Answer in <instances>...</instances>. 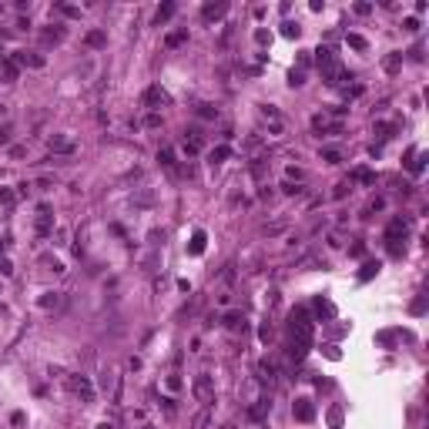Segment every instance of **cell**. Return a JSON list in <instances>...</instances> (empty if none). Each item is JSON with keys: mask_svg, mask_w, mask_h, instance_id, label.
<instances>
[{"mask_svg": "<svg viewBox=\"0 0 429 429\" xmlns=\"http://www.w3.org/2000/svg\"><path fill=\"white\" fill-rule=\"evenodd\" d=\"M37 188H40V192H47V188H54V181H50V178H40V181H37Z\"/></svg>", "mask_w": 429, "mask_h": 429, "instance_id": "7dc6e473", "label": "cell"}, {"mask_svg": "<svg viewBox=\"0 0 429 429\" xmlns=\"http://www.w3.org/2000/svg\"><path fill=\"white\" fill-rule=\"evenodd\" d=\"M312 54H316V64H318V70H322V68H328V64H336V60H339L332 47H318V50H312Z\"/></svg>", "mask_w": 429, "mask_h": 429, "instance_id": "4fadbf2b", "label": "cell"}, {"mask_svg": "<svg viewBox=\"0 0 429 429\" xmlns=\"http://www.w3.org/2000/svg\"><path fill=\"white\" fill-rule=\"evenodd\" d=\"M198 118H204V121H214V118H218V108H212V104H202V108H198Z\"/></svg>", "mask_w": 429, "mask_h": 429, "instance_id": "f546056e", "label": "cell"}, {"mask_svg": "<svg viewBox=\"0 0 429 429\" xmlns=\"http://www.w3.org/2000/svg\"><path fill=\"white\" fill-rule=\"evenodd\" d=\"M356 14H362V17H366V14H372V4H356Z\"/></svg>", "mask_w": 429, "mask_h": 429, "instance_id": "f6af8a7d", "label": "cell"}, {"mask_svg": "<svg viewBox=\"0 0 429 429\" xmlns=\"http://www.w3.org/2000/svg\"><path fill=\"white\" fill-rule=\"evenodd\" d=\"M222 322H225L228 328H245V316H242V312H228Z\"/></svg>", "mask_w": 429, "mask_h": 429, "instance_id": "44dd1931", "label": "cell"}, {"mask_svg": "<svg viewBox=\"0 0 429 429\" xmlns=\"http://www.w3.org/2000/svg\"><path fill=\"white\" fill-rule=\"evenodd\" d=\"M316 312H318V316H336V308H332L326 298H318V302H316Z\"/></svg>", "mask_w": 429, "mask_h": 429, "instance_id": "836d02e7", "label": "cell"}, {"mask_svg": "<svg viewBox=\"0 0 429 429\" xmlns=\"http://www.w3.org/2000/svg\"><path fill=\"white\" fill-rule=\"evenodd\" d=\"M50 225H54V214H50V208H47V204H40V218H37V235H47V232H50Z\"/></svg>", "mask_w": 429, "mask_h": 429, "instance_id": "9a60e30c", "label": "cell"}, {"mask_svg": "<svg viewBox=\"0 0 429 429\" xmlns=\"http://www.w3.org/2000/svg\"><path fill=\"white\" fill-rule=\"evenodd\" d=\"M60 14H64V17H80L78 7H68V4H60Z\"/></svg>", "mask_w": 429, "mask_h": 429, "instance_id": "b9f144b4", "label": "cell"}, {"mask_svg": "<svg viewBox=\"0 0 429 429\" xmlns=\"http://www.w3.org/2000/svg\"><path fill=\"white\" fill-rule=\"evenodd\" d=\"M282 34H285V37H298V34H302V27H298V24H292V20H285V24H282Z\"/></svg>", "mask_w": 429, "mask_h": 429, "instance_id": "1f68e13d", "label": "cell"}, {"mask_svg": "<svg viewBox=\"0 0 429 429\" xmlns=\"http://www.w3.org/2000/svg\"><path fill=\"white\" fill-rule=\"evenodd\" d=\"M101 386H104V389H114V386H118V382H114V369H104V372H101Z\"/></svg>", "mask_w": 429, "mask_h": 429, "instance_id": "e575fe53", "label": "cell"}, {"mask_svg": "<svg viewBox=\"0 0 429 429\" xmlns=\"http://www.w3.org/2000/svg\"><path fill=\"white\" fill-rule=\"evenodd\" d=\"M379 268H382L379 262H366V265H362V272H359V282H369L372 275H379Z\"/></svg>", "mask_w": 429, "mask_h": 429, "instance_id": "d6986e66", "label": "cell"}, {"mask_svg": "<svg viewBox=\"0 0 429 429\" xmlns=\"http://www.w3.org/2000/svg\"><path fill=\"white\" fill-rule=\"evenodd\" d=\"M44 40H47V44H60V40H64V27H57V24H54L50 30H44Z\"/></svg>", "mask_w": 429, "mask_h": 429, "instance_id": "d4e9b609", "label": "cell"}, {"mask_svg": "<svg viewBox=\"0 0 429 429\" xmlns=\"http://www.w3.org/2000/svg\"><path fill=\"white\" fill-rule=\"evenodd\" d=\"M0 248H4V245H0Z\"/></svg>", "mask_w": 429, "mask_h": 429, "instance_id": "f5cc1de1", "label": "cell"}, {"mask_svg": "<svg viewBox=\"0 0 429 429\" xmlns=\"http://www.w3.org/2000/svg\"><path fill=\"white\" fill-rule=\"evenodd\" d=\"M228 154H232V148H228V144H218V148H212V154H208V158H212V164H222Z\"/></svg>", "mask_w": 429, "mask_h": 429, "instance_id": "ffe728a7", "label": "cell"}, {"mask_svg": "<svg viewBox=\"0 0 429 429\" xmlns=\"http://www.w3.org/2000/svg\"><path fill=\"white\" fill-rule=\"evenodd\" d=\"M268 409H272V402H268V399H258V402H255V406L248 409V416H252V419H262L265 412H268Z\"/></svg>", "mask_w": 429, "mask_h": 429, "instance_id": "7402d4cb", "label": "cell"}, {"mask_svg": "<svg viewBox=\"0 0 429 429\" xmlns=\"http://www.w3.org/2000/svg\"><path fill=\"white\" fill-rule=\"evenodd\" d=\"M349 178L356 181V184H376V174H372L369 168H356V171L349 174Z\"/></svg>", "mask_w": 429, "mask_h": 429, "instance_id": "e0dca14e", "label": "cell"}, {"mask_svg": "<svg viewBox=\"0 0 429 429\" xmlns=\"http://www.w3.org/2000/svg\"><path fill=\"white\" fill-rule=\"evenodd\" d=\"M362 94V84H352V88H346V101H356Z\"/></svg>", "mask_w": 429, "mask_h": 429, "instance_id": "f35d334b", "label": "cell"}, {"mask_svg": "<svg viewBox=\"0 0 429 429\" xmlns=\"http://www.w3.org/2000/svg\"><path fill=\"white\" fill-rule=\"evenodd\" d=\"M158 161H161V168H168L171 174H178V161H174V151H171V148H161Z\"/></svg>", "mask_w": 429, "mask_h": 429, "instance_id": "2e32d148", "label": "cell"}, {"mask_svg": "<svg viewBox=\"0 0 429 429\" xmlns=\"http://www.w3.org/2000/svg\"><path fill=\"white\" fill-rule=\"evenodd\" d=\"M0 144H10V128H0Z\"/></svg>", "mask_w": 429, "mask_h": 429, "instance_id": "bcb514c9", "label": "cell"}, {"mask_svg": "<svg viewBox=\"0 0 429 429\" xmlns=\"http://www.w3.org/2000/svg\"><path fill=\"white\" fill-rule=\"evenodd\" d=\"M184 40H188V30H174V34L164 37V47H181Z\"/></svg>", "mask_w": 429, "mask_h": 429, "instance_id": "603a6c76", "label": "cell"}, {"mask_svg": "<svg viewBox=\"0 0 429 429\" xmlns=\"http://www.w3.org/2000/svg\"><path fill=\"white\" fill-rule=\"evenodd\" d=\"M225 10H228L225 0H218V4H204V7H202V17H204V20H218V17H225Z\"/></svg>", "mask_w": 429, "mask_h": 429, "instance_id": "7c38bea8", "label": "cell"}, {"mask_svg": "<svg viewBox=\"0 0 429 429\" xmlns=\"http://www.w3.org/2000/svg\"><path fill=\"white\" fill-rule=\"evenodd\" d=\"M14 202H17V194H14L10 188H0V204H7V208H10Z\"/></svg>", "mask_w": 429, "mask_h": 429, "instance_id": "d590c367", "label": "cell"}, {"mask_svg": "<svg viewBox=\"0 0 429 429\" xmlns=\"http://www.w3.org/2000/svg\"><path fill=\"white\" fill-rule=\"evenodd\" d=\"M84 44H88L90 50H101V47L108 44V34H104V30H88V34H84Z\"/></svg>", "mask_w": 429, "mask_h": 429, "instance_id": "5bb4252c", "label": "cell"}, {"mask_svg": "<svg viewBox=\"0 0 429 429\" xmlns=\"http://www.w3.org/2000/svg\"><path fill=\"white\" fill-rule=\"evenodd\" d=\"M322 80H326L328 88H339V84H346V80H349V74H346V68H342L339 60H336V64L322 68Z\"/></svg>", "mask_w": 429, "mask_h": 429, "instance_id": "5b68a950", "label": "cell"}, {"mask_svg": "<svg viewBox=\"0 0 429 429\" xmlns=\"http://www.w3.org/2000/svg\"><path fill=\"white\" fill-rule=\"evenodd\" d=\"M24 154H27V148H24V144H14L10 148V158H24Z\"/></svg>", "mask_w": 429, "mask_h": 429, "instance_id": "ee69618b", "label": "cell"}, {"mask_svg": "<svg viewBox=\"0 0 429 429\" xmlns=\"http://www.w3.org/2000/svg\"><path fill=\"white\" fill-rule=\"evenodd\" d=\"M308 54H312V50H298V70L312 64V57H308Z\"/></svg>", "mask_w": 429, "mask_h": 429, "instance_id": "ab89813d", "label": "cell"}, {"mask_svg": "<svg viewBox=\"0 0 429 429\" xmlns=\"http://www.w3.org/2000/svg\"><path fill=\"white\" fill-rule=\"evenodd\" d=\"M305 84V70H292L288 74V88H302Z\"/></svg>", "mask_w": 429, "mask_h": 429, "instance_id": "d6a6232c", "label": "cell"}, {"mask_svg": "<svg viewBox=\"0 0 429 429\" xmlns=\"http://www.w3.org/2000/svg\"><path fill=\"white\" fill-rule=\"evenodd\" d=\"M60 302H64V298H60V292H47L44 298H40V305H44V308H60Z\"/></svg>", "mask_w": 429, "mask_h": 429, "instance_id": "83f0119b", "label": "cell"}, {"mask_svg": "<svg viewBox=\"0 0 429 429\" xmlns=\"http://www.w3.org/2000/svg\"><path fill=\"white\" fill-rule=\"evenodd\" d=\"M318 158L326 161V164H339V161H342V151H339V148H322V151H318Z\"/></svg>", "mask_w": 429, "mask_h": 429, "instance_id": "ac0fdd59", "label": "cell"}, {"mask_svg": "<svg viewBox=\"0 0 429 429\" xmlns=\"http://www.w3.org/2000/svg\"><path fill=\"white\" fill-rule=\"evenodd\" d=\"M282 192H285V194H305V188H302V184H292V181H285Z\"/></svg>", "mask_w": 429, "mask_h": 429, "instance_id": "8d00e7d4", "label": "cell"}, {"mask_svg": "<svg viewBox=\"0 0 429 429\" xmlns=\"http://www.w3.org/2000/svg\"><path fill=\"white\" fill-rule=\"evenodd\" d=\"M171 17H174V4H161V7H158V14H154V20H158V24L171 20Z\"/></svg>", "mask_w": 429, "mask_h": 429, "instance_id": "4316f807", "label": "cell"}, {"mask_svg": "<svg viewBox=\"0 0 429 429\" xmlns=\"http://www.w3.org/2000/svg\"><path fill=\"white\" fill-rule=\"evenodd\" d=\"M402 27H406L409 34H416V30H419V20H416V17H406V24H402Z\"/></svg>", "mask_w": 429, "mask_h": 429, "instance_id": "7bdbcfd3", "label": "cell"}, {"mask_svg": "<svg viewBox=\"0 0 429 429\" xmlns=\"http://www.w3.org/2000/svg\"><path fill=\"white\" fill-rule=\"evenodd\" d=\"M50 151H54V154H74L78 144L68 141V138H60V134H54V138H50Z\"/></svg>", "mask_w": 429, "mask_h": 429, "instance_id": "8fae6325", "label": "cell"}, {"mask_svg": "<svg viewBox=\"0 0 429 429\" xmlns=\"http://www.w3.org/2000/svg\"><path fill=\"white\" fill-rule=\"evenodd\" d=\"M292 412H295V419H298V422H312V416H316V406H312L308 399H295Z\"/></svg>", "mask_w": 429, "mask_h": 429, "instance_id": "52a82bcc", "label": "cell"}, {"mask_svg": "<svg viewBox=\"0 0 429 429\" xmlns=\"http://www.w3.org/2000/svg\"><path fill=\"white\" fill-rule=\"evenodd\" d=\"M258 379H262V382H268V386H272L275 379H278V366H275L272 359H262V362H258Z\"/></svg>", "mask_w": 429, "mask_h": 429, "instance_id": "9c48e42d", "label": "cell"}, {"mask_svg": "<svg viewBox=\"0 0 429 429\" xmlns=\"http://www.w3.org/2000/svg\"><path fill=\"white\" fill-rule=\"evenodd\" d=\"M192 392L198 402H212L214 399V382H212V376L208 372H198L194 376V382H192Z\"/></svg>", "mask_w": 429, "mask_h": 429, "instance_id": "277c9868", "label": "cell"}, {"mask_svg": "<svg viewBox=\"0 0 429 429\" xmlns=\"http://www.w3.org/2000/svg\"><path fill=\"white\" fill-rule=\"evenodd\" d=\"M4 114H7V108H4V104H0V118H4Z\"/></svg>", "mask_w": 429, "mask_h": 429, "instance_id": "816d5d0a", "label": "cell"}, {"mask_svg": "<svg viewBox=\"0 0 429 429\" xmlns=\"http://www.w3.org/2000/svg\"><path fill=\"white\" fill-rule=\"evenodd\" d=\"M14 60H17L20 68H44V57L34 54V50H17V54H14Z\"/></svg>", "mask_w": 429, "mask_h": 429, "instance_id": "ba28073f", "label": "cell"}, {"mask_svg": "<svg viewBox=\"0 0 429 429\" xmlns=\"http://www.w3.org/2000/svg\"><path fill=\"white\" fill-rule=\"evenodd\" d=\"M258 336H262V339H265V342H268V339H272V326H268V322H265V326H262V332H258Z\"/></svg>", "mask_w": 429, "mask_h": 429, "instance_id": "681fc988", "label": "cell"}, {"mask_svg": "<svg viewBox=\"0 0 429 429\" xmlns=\"http://www.w3.org/2000/svg\"><path fill=\"white\" fill-rule=\"evenodd\" d=\"M346 40H349V47H352V50H366V47H369L362 34H346Z\"/></svg>", "mask_w": 429, "mask_h": 429, "instance_id": "f1b7e54d", "label": "cell"}, {"mask_svg": "<svg viewBox=\"0 0 429 429\" xmlns=\"http://www.w3.org/2000/svg\"><path fill=\"white\" fill-rule=\"evenodd\" d=\"M288 332H292V359L302 362L312 349V336H316V328H312V316H308V308H295L292 318H288Z\"/></svg>", "mask_w": 429, "mask_h": 429, "instance_id": "6da1fadb", "label": "cell"}, {"mask_svg": "<svg viewBox=\"0 0 429 429\" xmlns=\"http://www.w3.org/2000/svg\"><path fill=\"white\" fill-rule=\"evenodd\" d=\"M17 74H20V64H17L14 57H7V60H0V78L7 80V84H14V80H17Z\"/></svg>", "mask_w": 429, "mask_h": 429, "instance_id": "30bf717a", "label": "cell"}, {"mask_svg": "<svg viewBox=\"0 0 429 429\" xmlns=\"http://www.w3.org/2000/svg\"><path fill=\"white\" fill-rule=\"evenodd\" d=\"M258 114H262V121L268 124V134H285V121H282V114H278V108L275 104H262L258 108Z\"/></svg>", "mask_w": 429, "mask_h": 429, "instance_id": "3957f363", "label": "cell"}, {"mask_svg": "<svg viewBox=\"0 0 429 429\" xmlns=\"http://www.w3.org/2000/svg\"><path fill=\"white\" fill-rule=\"evenodd\" d=\"M141 101H144V108H168L171 98H168V90H161L158 84H154V88L144 90V98H141Z\"/></svg>", "mask_w": 429, "mask_h": 429, "instance_id": "8992f818", "label": "cell"}, {"mask_svg": "<svg viewBox=\"0 0 429 429\" xmlns=\"http://www.w3.org/2000/svg\"><path fill=\"white\" fill-rule=\"evenodd\" d=\"M68 389L74 396H78L80 402H94V386H90L88 376H80V372H70L68 376Z\"/></svg>", "mask_w": 429, "mask_h": 429, "instance_id": "7a4b0ae2", "label": "cell"}, {"mask_svg": "<svg viewBox=\"0 0 429 429\" xmlns=\"http://www.w3.org/2000/svg\"><path fill=\"white\" fill-rule=\"evenodd\" d=\"M181 148H184V154H188V158L202 151V144H198V141H192V138H184V141H181Z\"/></svg>", "mask_w": 429, "mask_h": 429, "instance_id": "4dcf8cb0", "label": "cell"}, {"mask_svg": "<svg viewBox=\"0 0 429 429\" xmlns=\"http://www.w3.org/2000/svg\"><path fill=\"white\" fill-rule=\"evenodd\" d=\"M255 40H258V44H268V30H255Z\"/></svg>", "mask_w": 429, "mask_h": 429, "instance_id": "c3c4849f", "label": "cell"}, {"mask_svg": "<svg viewBox=\"0 0 429 429\" xmlns=\"http://www.w3.org/2000/svg\"><path fill=\"white\" fill-rule=\"evenodd\" d=\"M392 131H396L392 124H376V134L382 138V141H386V138H392Z\"/></svg>", "mask_w": 429, "mask_h": 429, "instance_id": "74e56055", "label": "cell"}, {"mask_svg": "<svg viewBox=\"0 0 429 429\" xmlns=\"http://www.w3.org/2000/svg\"><path fill=\"white\" fill-rule=\"evenodd\" d=\"M188 252H192V255H202V252H204V232H194V235H192Z\"/></svg>", "mask_w": 429, "mask_h": 429, "instance_id": "cb8c5ba5", "label": "cell"}, {"mask_svg": "<svg viewBox=\"0 0 429 429\" xmlns=\"http://www.w3.org/2000/svg\"><path fill=\"white\" fill-rule=\"evenodd\" d=\"M382 68L389 70V74H396V70L402 68V54H389V57H386V60H382Z\"/></svg>", "mask_w": 429, "mask_h": 429, "instance_id": "484cf974", "label": "cell"}, {"mask_svg": "<svg viewBox=\"0 0 429 429\" xmlns=\"http://www.w3.org/2000/svg\"><path fill=\"white\" fill-rule=\"evenodd\" d=\"M144 124H148V128H161V114H148Z\"/></svg>", "mask_w": 429, "mask_h": 429, "instance_id": "60d3db41", "label": "cell"}, {"mask_svg": "<svg viewBox=\"0 0 429 429\" xmlns=\"http://www.w3.org/2000/svg\"><path fill=\"white\" fill-rule=\"evenodd\" d=\"M98 429H114V422H111V419H104V422H101Z\"/></svg>", "mask_w": 429, "mask_h": 429, "instance_id": "f907efd6", "label": "cell"}]
</instances>
